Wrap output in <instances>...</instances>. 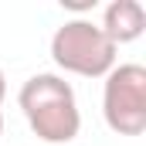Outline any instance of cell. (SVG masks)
Listing matches in <instances>:
<instances>
[{"instance_id": "cell-1", "label": "cell", "mask_w": 146, "mask_h": 146, "mask_svg": "<svg viewBox=\"0 0 146 146\" xmlns=\"http://www.w3.org/2000/svg\"><path fill=\"white\" fill-rule=\"evenodd\" d=\"M17 106L41 143H72L82 129L75 88L61 75H51V72L31 75L17 92Z\"/></svg>"}, {"instance_id": "cell-5", "label": "cell", "mask_w": 146, "mask_h": 146, "mask_svg": "<svg viewBox=\"0 0 146 146\" xmlns=\"http://www.w3.org/2000/svg\"><path fill=\"white\" fill-rule=\"evenodd\" d=\"M3 95H7V75H3V68H0V106H3Z\"/></svg>"}, {"instance_id": "cell-3", "label": "cell", "mask_w": 146, "mask_h": 146, "mask_svg": "<svg viewBox=\"0 0 146 146\" xmlns=\"http://www.w3.org/2000/svg\"><path fill=\"white\" fill-rule=\"evenodd\" d=\"M106 126L119 136H139L146 129V68L143 65H115L106 75L102 88Z\"/></svg>"}, {"instance_id": "cell-6", "label": "cell", "mask_w": 146, "mask_h": 146, "mask_svg": "<svg viewBox=\"0 0 146 146\" xmlns=\"http://www.w3.org/2000/svg\"><path fill=\"white\" fill-rule=\"evenodd\" d=\"M0 136H3V112H0Z\"/></svg>"}, {"instance_id": "cell-2", "label": "cell", "mask_w": 146, "mask_h": 146, "mask_svg": "<svg viewBox=\"0 0 146 146\" xmlns=\"http://www.w3.org/2000/svg\"><path fill=\"white\" fill-rule=\"evenodd\" d=\"M51 58L58 68L82 78H106L115 68V44L102 34L99 24L75 17L65 21L51 37Z\"/></svg>"}, {"instance_id": "cell-4", "label": "cell", "mask_w": 146, "mask_h": 146, "mask_svg": "<svg viewBox=\"0 0 146 146\" xmlns=\"http://www.w3.org/2000/svg\"><path fill=\"white\" fill-rule=\"evenodd\" d=\"M102 34L109 37L112 44H129L146 31V10L139 0H112L102 14Z\"/></svg>"}]
</instances>
